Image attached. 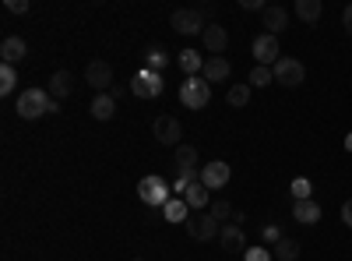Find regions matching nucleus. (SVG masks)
Masks as SVG:
<instances>
[{"label": "nucleus", "instance_id": "nucleus-1", "mask_svg": "<svg viewBox=\"0 0 352 261\" xmlns=\"http://www.w3.org/2000/svg\"><path fill=\"white\" fill-rule=\"evenodd\" d=\"M60 106H56V99L46 92V89H25L18 96V117L21 121H39L46 117V113H56Z\"/></svg>", "mask_w": 352, "mask_h": 261}, {"label": "nucleus", "instance_id": "nucleus-2", "mask_svg": "<svg viewBox=\"0 0 352 261\" xmlns=\"http://www.w3.org/2000/svg\"><path fill=\"white\" fill-rule=\"evenodd\" d=\"M169 28H173V32H180V36H204L208 21H204L201 8H180V11H173Z\"/></svg>", "mask_w": 352, "mask_h": 261}, {"label": "nucleus", "instance_id": "nucleus-3", "mask_svg": "<svg viewBox=\"0 0 352 261\" xmlns=\"http://www.w3.org/2000/svg\"><path fill=\"white\" fill-rule=\"evenodd\" d=\"M272 71H275V85H282V89H300L307 78V67L296 56H278V64Z\"/></svg>", "mask_w": 352, "mask_h": 261}, {"label": "nucleus", "instance_id": "nucleus-4", "mask_svg": "<svg viewBox=\"0 0 352 261\" xmlns=\"http://www.w3.org/2000/svg\"><path fill=\"white\" fill-rule=\"evenodd\" d=\"M180 103L190 106V109H204V106L212 103V85L204 81L201 74H197V78H187V81L180 85Z\"/></svg>", "mask_w": 352, "mask_h": 261}, {"label": "nucleus", "instance_id": "nucleus-5", "mask_svg": "<svg viewBox=\"0 0 352 261\" xmlns=\"http://www.w3.org/2000/svg\"><path fill=\"white\" fill-rule=\"evenodd\" d=\"M138 198L144 201V205H152V209H162L169 201V184L162 177H155V173H148V177L138 180Z\"/></svg>", "mask_w": 352, "mask_h": 261}, {"label": "nucleus", "instance_id": "nucleus-6", "mask_svg": "<svg viewBox=\"0 0 352 261\" xmlns=\"http://www.w3.org/2000/svg\"><path fill=\"white\" fill-rule=\"evenodd\" d=\"M173 169H176V177H184L187 184H197L201 169H197V149L194 145H180V149L173 152Z\"/></svg>", "mask_w": 352, "mask_h": 261}, {"label": "nucleus", "instance_id": "nucleus-7", "mask_svg": "<svg viewBox=\"0 0 352 261\" xmlns=\"http://www.w3.org/2000/svg\"><path fill=\"white\" fill-rule=\"evenodd\" d=\"M187 233H190V240H197V244H208V240H215V237L222 233V222L212 219L208 212H197V216L187 219Z\"/></svg>", "mask_w": 352, "mask_h": 261}, {"label": "nucleus", "instance_id": "nucleus-8", "mask_svg": "<svg viewBox=\"0 0 352 261\" xmlns=\"http://www.w3.org/2000/svg\"><path fill=\"white\" fill-rule=\"evenodd\" d=\"M131 92L138 96V99H159L162 96V74H155V71H138L134 78H131Z\"/></svg>", "mask_w": 352, "mask_h": 261}, {"label": "nucleus", "instance_id": "nucleus-9", "mask_svg": "<svg viewBox=\"0 0 352 261\" xmlns=\"http://www.w3.org/2000/svg\"><path fill=\"white\" fill-rule=\"evenodd\" d=\"M250 53H254V61H257L261 67H275V64H278V36L261 32V36L254 39Z\"/></svg>", "mask_w": 352, "mask_h": 261}, {"label": "nucleus", "instance_id": "nucleus-10", "mask_svg": "<svg viewBox=\"0 0 352 261\" xmlns=\"http://www.w3.org/2000/svg\"><path fill=\"white\" fill-rule=\"evenodd\" d=\"M152 134H155V141H162V145H173V149H180L184 127H180V121H176V117L162 113V117H155V124H152Z\"/></svg>", "mask_w": 352, "mask_h": 261}, {"label": "nucleus", "instance_id": "nucleus-11", "mask_svg": "<svg viewBox=\"0 0 352 261\" xmlns=\"http://www.w3.org/2000/svg\"><path fill=\"white\" fill-rule=\"evenodd\" d=\"M229 177H232V169H229V163H222V159H215V163H208V166H201V184L208 187V191H219V187H226L229 184Z\"/></svg>", "mask_w": 352, "mask_h": 261}, {"label": "nucleus", "instance_id": "nucleus-12", "mask_svg": "<svg viewBox=\"0 0 352 261\" xmlns=\"http://www.w3.org/2000/svg\"><path fill=\"white\" fill-rule=\"evenodd\" d=\"M204 50H208L212 56H222L226 53V46H229V32L219 25V21H208V28H204Z\"/></svg>", "mask_w": 352, "mask_h": 261}, {"label": "nucleus", "instance_id": "nucleus-13", "mask_svg": "<svg viewBox=\"0 0 352 261\" xmlns=\"http://www.w3.org/2000/svg\"><path fill=\"white\" fill-rule=\"evenodd\" d=\"M85 81L92 85L96 92H106V85H113V67L106 61H92L85 67Z\"/></svg>", "mask_w": 352, "mask_h": 261}, {"label": "nucleus", "instance_id": "nucleus-14", "mask_svg": "<svg viewBox=\"0 0 352 261\" xmlns=\"http://www.w3.org/2000/svg\"><path fill=\"white\" fill-rule=\"evenodd\" d=\"M219 244H222L226 254H243V251H247V233H243V226H222Z\"/></svg>", "mask_w": 352, "mask_h": 261}, {"label": "nucleus", "instance_id": "nucleus-15", "mask_svg": "<svg viewBox=\"0 0 352 261\" xmlns=\"http://www.w3.org/2000/svg\"><path fill=\"white\" fill-rule=\"evenodd\" d=\"M292 219H296L300 226H317V222H320V205H317L314 198L292 201Z\"/></svg>", "mask_w": 352, "mask_h": 261}, {"label": "nucleus", "instance_id": "nucleus-16", "mask_svg": "<svg viewBox=\"0 0 352 261\" xmlns=\"http://www.w3.org/2000/svg\"><path fill=\"white\" fill-rule=\"evenodd\" d=\"M229 74H232V67H229L226 56H204V71H201V78L208 81V85H219V81H226Z\"/></svg>", "mask_w": 352, "mask_h": 261}, {"label": "nucleus", "instance_id": "nucleus-17", "mask_svg": "<svg viewBox=\"0 0 352 261\" xmlns=\"http://www.w3.org/2000/svg\"><path fill=\"white\" fill-rule=\"evenodd\" d=\"M25 53H28V46H25V39H21V36H8L4 43H0V61L11 64V67L25 61Z\"/></svg>", "mask_w": 352, "mask_h": 261}, {"label": "nucleus", "instance_id": "nucleus-18", "mask_svg": "<svg viewBox=\"0 0 352 261\" xmlns=\"http://www.w3.org/2000/svg\"><path fill=\"white\" fill-rule=\"evenodd\" d=\"M50 96L60 103V99H67V96H74V74L71 71H53V78H50Z\"/></svg>", "mask_w": 352, "mask_h": 261}, {"label": "nucleus", "instance_id": "nucleus-19", "mask_svg": "<svg viewBox=\"0 0 352 261\" xmlns=\"http://www.w3.org/2000/svg\"><path fill=\"white\" fill-rule=\"evenodd\" d=\"M264 28H268V36H278V32H285V28H289V11L285 8H264Z\"/></svg>", "mask_w": 352, "mask_h": 261}, {"label": "nucleus", "instance_id": "nucleus-20", "mask_svg": "<svg viewBox=\"0 0 352 261\" xmlns=\"http://www.w3.org/2000/svg\"><path fill=\"white\" fill-rule=\"evenodd\" d=\"M184 201H187V209H208L215 198H212V191H208V187H204V184L197 180V184H190V187L184 191Z\"/></svg>", "mask_w": 352, "mask_h": 261}, {"label": "nucleus", "instance_id": "nucleus-21", "mask_svg": "<svg viewBox=\"0 0 352 261\" xmlns=\"http://www.w3.org/2000/svg\"><path fill=\"white\" fill-rule=\"evenodd\" d=\"M176 64H180V71H184L187 78H197V74L204 71V56H201L197 50H190V46H187L180 56H176Z\"/></svg>", "mask_w": 352, "mask_h": 261}, {"label": "nucleus", "instance_id": "nucleus-22", "mask_svg": "<svg viewBox=\"0 0 352 261\" xmlns=\"http://www.w3.org/2000/svg\"><path fill=\"white\" fill-rule=\"evenodd\" d=\"M320 14H324V4H320V0H296V18H300V21L317 25Z\"/></svg>", "mask_w": 352, "mask_h": 261}, {"label": "nucleus", "instance_id": "nucleus-23", "mask_svg": "<svg viewBox=\"0 0 352 261\" xmlns=\"http://www.w3.org/2000/svg\"><path fill=\"white\" fill-rule=\"evenodd\" d=\"M113 113H116V99H113L109 92H99V96L92 99V117H96V121H113Z\"/></svg>", "mask_w": 352, "mask_h": 261}, {"label": "nucleus", "instance_id": "nucleus-24", "mask_svg": "<svg viewBox=\"0 0 352 261\" xmlns=\"http://www.w3.org/2000/svg\"><path fill=\"white\" fill-rule=\"evenodd\" d=\"M162 216L169 219V222H187L190 216H187V201L184 198H169L166 205H162Z\"/></svg>", "mask_w": 352, "mask_h": 261}, {"label": "nucleus", "instance_id": "nucleus-25", "mask_svg": "<svg viewBox=\"0 0 352 261\" xmlns=\"http://www.w3.org/2000/svg\"><path fill=\"white\" fill-rule=\"evenodd\" d=\"M296 258H300V244L292 237H282L275 244V261H296Z\"/></svg>", "mask_w": 352, "mask_h": 261}, {"label": "nucleus", "instance_id": "nucleus-26", "mask_svg": "<svg viewBox=\"0 0 352 261\" xmlns=\"http://www.w3.org/2000/svg\"><path fill=\"white\" fill-rule=\"evenodd\" d=\"M272 81H275V71H272V67L254 64V71H250V89H268Z\"/></svg>", "mask_w": 352, "mask_h": 261}, {"label": "nucleus", "instance_id": "nucleus-27", "mask_svg": "<svg viewBox=\"0 0 352 261\" xmlns=\"http://www.w3.org/2000/svg\"><path fill=\"white\" fill-rule=\"evenodd\" d=\"M144 64H148V71H166V64H169V53L166 50H159V46H152L148 53H144Z\"/></svg>", "mask_w": 352, "mask_h": 261}, {"label": "nucleus", "instance_id": "nucleus-28", "mask_svg": "<svg viewBox=\"0 0 352 261\" xmlns=\"http://www.w3.org/2000/svg\"><path fill=\"white\" fill-rule=\"evenodd\" d=\"M18 85V71L11 64H0V96H11Z\"/></svg>", "mask_w": 352, "mask_h": 261}, {"label": "nucleus", "instance_id": "nucleus-29", "mask_svg": "<svg viewBox=\"0 0 352 261\" xmlns=\"http://www.w3.org/2000/svg\"><path fill=\"white\" fill-rule=\"evenodd\" d=\"M250 92H254V89H250L247 81H243V85H232L229 96H226V103H229V106H247V103H250Z\"/></svg>", "mask_w": 352, "mask_h": 261}, {"label": "nucleus", "instance_id": "nucleus-30", "mask_svg": "<svg viewBox=\"0 0 352 261\" xmlns=\"http://www.w3.org/2000/svg\"><path fill=\"white\" fill-rule=\"evenodd\" d=\"M208 216H212V219H219V222H226V219H232V205H229L226 198H215L212 205H208Z\"/></svg>", "mask_w": 352, "mask_h": 261}, {"label": "nucleus", "instance_id": "nucleus-31", "mask_svg": "<svg viewBox=\"0 0 352 261\" xmlns=\"http://www.w3.org/2000/svg\"><path fill=\"white\" fill-rule=\"evenodd\" d=\"M289 191H292V198L300 201V198H310V194H314V184H310L307 177H296V180H292V187H289Z\"/></svg>", "mask_w": 352, "mask_h": 261}, {"label": "nucleus", "instance_id": "nucleus-32", "mask_svg": "<svg viewBox=\"0 0 352 261\" xmlns=\"http://www.w3.org/2000/svg\"><path fill=\"white\" fill-rule=\"evenodd\" d=\"M275 254L268 247H247V261H272Z\"/></svg>", "mask_w": 352, "mask_h": 261}, {"label": "nucleus", "instance_id": "nucleus-33", "mask_svg": "<svg viewBox=\"0 0 352 261\" xmlns=\"http://www.w3.org/2000/svg\"><path fill=\"white\" fill-rule=\"evenodd\" d=\"M261 240H264V244H278V240H282V229H278V226H264V229H261Z\"/></svg>", "mask_w": 352, "mask_h": 261}, {"label": "nucleus", "instance_id": "nucleus-34", "mask_svg": "<svg viewBox=\"0 0 352 261\" xmlns=\"http://www.w3.org/2000/svg\"><path fill=\"white\" fill-rule=\"evenodd\" d=\"M8 11L11 14H25L28 11V0H8Z\"/></svg>", "mask_w": 352, "mask_h": 261}, {"label": "nucleus", "instance_id": "nucleus-35", "mask_svg": "<svg viewBox=\"0 0 352 261\" xmlns=\"http://www.w3.org/2000/svg\"><path fill=\"white\" fill-rule=\"evenodd\" d=\"M240 8H243V11H261V14H264V8H268V4H261V0H240Z\"/></svg>", "mask_w": 352, "mask_h": 261}, {"label": "nucleus", "instance_id": "nucleus-36", "mask_svg": "<svg viewBox=\"0 0 352 261\" xmlns=\"http://www.w3.org/2000/svg\"><path fill=\"white\" fill-rule=\"evenodd\" d=\"M342 28H345V32L352 36V4H349V8L342 11Z\"/></svg>", "mask_w": 352, "mask_h": 261}, {"label": "nucleus", "instance_id": "nucleus-37", "mask_svg": "<svg viewBox=\"0 0 352 261\" xmlns=\"http://www.w3.org/2000/svg\"><path fill=\"white\" fill-rule=\"evenodd\" d=\"M342 222H345V226H352V198L342 205Z\"/></svg>", "mask_w": 352, "mask_h": 261}, {"label": "nucleus", "instance_id": "nucleus-38", "mask_svg": "<svg viewBox=\"0 0 352 261\" xmlns=\"http://www.w3.org/2000/svg\"><path fill=\"white\" fill-rule=\"evenodd\" d=\"M201 14H204V18H215V14H219V8H215V4H204V8H201Z\"/></svg>", "mask_w": 352, "mask_h": 261}, {"label": "nucleus", "instance_id": "nucleus-39", "mask_svg": "<svg viewBox=\"0 0 352 261\" xmlns=\"http://www.w3.org/2000/svg\"><path fill=\"white\" fill-rule=\"evenodd\" d=\"M345 152H352V131L345 134Z\"/></svg>", "mask_w": 352, "mask_h": 261}, {"label": "nucleus", "instance_id": "nucleus-40", "mask_svg": "<svg viewBox=\"0 0 352 261\" xmlns=\"http://www.w3.org/2000/svg\"><path fill=\"white\" fill-rule=\"evenodd\" d=\"M131 261H144V258H131Z\"/></svg>", "mask_w": 352, "mask_h": 261}]
</instances>
